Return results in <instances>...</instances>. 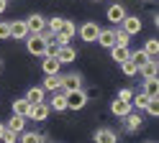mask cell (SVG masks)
<instances>
[{
  "instance_id": "cell-32",
  "label": "cell",
  "mask_w": 159,
  "mask_h": 143,
  "mask_svg": "<svg viewBox=\"0 0 159 143\" xmlns=\"http://www.w3.org/2000/svg\"><path fill=\"white\" fill-rule=\"evenodd\" d=\"M0 143H18V133H13V130H8V128H5L3 138H0Z\"/></svg>"
},
{
  "instance_id": "cell-23",
  "label": "cell",
  "mask_w": 159,
  "mask_h": 143,
  "mask_svg": "<svg viewBox=\"0 0 159 143\" xmlns=\"http://www.w3.org/2000/svg\"><path fill=\"white\" fill-rule=\"evenodd\" d=\"M5 128H8V130H13V133H23V130H26V118L13 115L11 123H5Z\"/></svg>"
},
{
  "instance_id": "cell-1",
  "label": "cell",
  "mask_w": 159,
  "mask_h": 143,
  "mask_svg": "<svg viewBox=\"0 0 159 143\" xmlns=\"http://www.w3.org/2000/svg\"><path fill=\"white\" fill-rule=\"evenodd\" d=\"M26 49L31 51L34 56H46V54H49V44H46L39 33H28V36H26Z\"/></svg>"
},
{
  "instance_id": "cell-2",
  "label": "cell",
  "mask_w": 159,
  "mask_h": 143,
  "mask_svg": "<svg viewBox=\"0 0 159 143\" xmlns=\"http://www.w3.org/2000/svg\"><path fill=\"white\" fill-rule=\"evenodd\" d=\"M67 95V110H82L87 105V92L85 89H75V92H64Z\"/></svg>"
},
{
  "instance_id": "cell-13",
  "label": "cell",
  "mask_w": 159,
  "mask_h": 143,
  "mask_svg": "<svg viewBox=\"0 0 159 143\" xmlns=\"http://www.w3.org/2000/svg\"><path fill=\"white\" fill-rule=\"evenodd\" d=\"M41 69H44V74H59V69H62V64L57 61L54 54H46L44 61H41Z\"/></svg>"
},
{
  "instance_id": "cell-34",
  "label": "cell",
  "mask_w": 159,
  "mask_h": 143,
  "mask_svg": "<svg viewBox=\"0 0 159 143\" xmlns=\"http://www.w3.org/2000/svg\"><path fill=\"white\" fill-rule=\"evenodd\" d=\"M131 97H134V92L128 87H123L121 92H118V100H121V102H131Z\"/></svg>"
},
{
  "instance_id": "cell-21",
  "label": "cell",
  "mask_w": 159,
  "mask_h": 143,
  "mask_svg": "<svg viewBox=\"0 0 159 143\" xmlns=\"http://www.w3.org/2000/svg\"><path fill=\"white\" fill-rule=\"evenodd\" d=\"M141 92H144L146 97H152V100H154V97L159 95V82H157V77H154V79H144V87H141Z\"/></svg>"
},
{
  "instance_id": "cell-3",
  "label": "cell",
  "mask_w": 159,
  "mask_h": 143,
  "mask_svg": "<svg viewBox=\"0 0 159 143\" xmlns=\"http://www.w3.org/2000/svg\"><path fill=\"white\" fill-rule=\"evenodd\" d=\"M75 89H82V77L72 72V74H62V92H75Z\"/></svg>"
},
{
  "instance_id": "cell-15",
  "label": "cell",
  "mask_w": 159,
  "mask_h": 143,
  "mask_svg": "<svg viewBox=\"0 0 159 143\" xmlns=\"http://www.w3.org/2000/svg\"><path fill=\"white\" fill-rule=\"evenodd\" d=\"M126 18V8L123 5H111V8H108V20H111V23L113 26H121V20Z\"/></svg>"
},
{
  "instance_id": "cell-9",
  "label": "cell",
  "mask_w": 159,
  "mask_h": 143,
  "mask_svg": "<svg viewBox=\"0 0 159 143\" xmlns=\"http://www.w3.org/2000/svg\"><path fill=\"white\" fill-rule=\"evenodd\" d=\"M54 56H57L59 64H72L75 56H77V51H75L72 46H59V49L54 51Z\"/></svg>"
},
{
  "instance_id": "cell-28",
  "label": "cell",
  "mask_w": 159,
  "mask_h": 143,
  "mask_svg": "<svg viewBox=\"0 0 159 143\" xmlns=\"http://www.w3.org/2000/svg\"><path fill=\"white\" fill-rule=\"evenodd\" d=\"M128 59H131L136 67H144L146 61H149V56L144 54V49H139V51H131V56H128Z\"/></svg>"
},
{
  "instance_id": "cell-36",
  "label": "cell",
  "mask_w": 159,
  "mask_h": 143,
  "mask_svg": "<svg viewBox=\"0 0 159 143\" xmlns=\"http://www.w3.org/2000/svg\"><path fill=\"white\" fill-rule=\"evenodd\" d=\"M3 133H5V123H0V138H3Z\"/></svg>"
},
{
  "instance_id": "cell-5",
  "label": "cell",
  "mask_w": 159,
  "mask_h": 143,
  "mask_svg": "<svg viewBox=\"0 0 159 143\" xmlns=\"http://www.w3.org/2000/svg\"><path fill=\"white\" fill-rule=\"evenodd\" d=\"M49 105L46 102H36V105H31V115H28V120H34V123H44L49 118Z\"/></svg>"
},
{
  "instance_id": "cell-27",
  "label": "cell",
  "mask_w": 159,
  "mask_h": 143,
  "mask_svg": "<svg viewBox=\"0 0 159 143\" xmlns=\"http://www.w3.org/2000/svg\"><path fill=\"white\" fill-rule=\"evenodd\" d=\"M113 33H116V46H128V38H131V36H128L121 26L113 28Z\"/></svg>"
},
{
  "instance_id": "cell-35",
  "label": "cell",
  "mask_w": 159,
  "mask_h": 143,
  "mask_svg": "<svg viewBox=\"0 0 159 143\" xmlns=\"http://www.w3.org/2000/svg\"><path fill=\"white\" fill-rule=\"evenodd\" d=\"M5 10H8V0H0V15H3Z\"/></svg>"
},
{
  "instance_id": "cell-26",
  "label": "cell",
  "mask_w": 159,
  "mask_h": 143,
  "mask_svg": "<svg viewBox=\"0 0 159 143\" xmlns=\"http://www.w3.org/2000/svg\"><path fill=\"white\" fill-rule=\"evenodd\" d=\"M44 141H46V138L41 136V133H31V130H28V133L23 130V133H21V143H44Z\"/></svg>"
},
{
  "instance_id": "cell-7",
  "label": "cell",
  "mask_w": 159,
  "mask_h": 143,
  "mask_svg": "<svg viewBox=\"0 0 159 143\" xmlns=\"http://www.w3.org/2000/svg\"><path fill=\"white\" fill-rule=\"evenodd\" d=\"M11 38H16V41H26V36H28V26H26V20H11Z\"/></svg>"
},
{
  "instance_id": "cell-30",
  "label": "cell",
  "mask_w": 159,
  "mask_h": 143,
  "mask_svg": "<svg viewBox=\"0 0 159 143\" xmlns=\"http://www.w3.org/2000/svg\"><path fill=\"white\" fill-rule=\"evenodd\" d=\"M121 69H123V74H126V77H136V74H139V67L134 64L131 59H126L123 64H121Z\"/></svg>"
},
{
  "instance_id": "cell-8",
  "label": "cell",
  "mask_w": 159,
  "mask_h": 143,
  "mask_svg": "<svg viewBox=\"0 0 159 143\" xmlns=\"http://www.w3.org/2000/svg\"><path fill=\"white\" fill-rule=\"evenodd\" d=\"M121 28L126 31L128 36H136L139 31H141V18H136V15H126L121 20Z\"/></svg>"
},
{
  "instance_id": "cell-25",
  "label": "cell",
  "mask_w": 159,
  "mask_h": 143,
  "mask_svg": "<svg viewBox=\"0 0 159 143\" xmlns=\"http://www.w3.org/2000/svg\"><path fill=\"white\" fill-rule=\"evenodd\" d=\"M149 100H152V97H146L144 92H139V95H134V97H131V107H136V110H144V107L149 105Z\"/></svg>"
},
{
  "instance_id": "cell-20",
  "label": "cell",
  "mask_w": 159,
  "mask_h": 143,
  "mask_svg": "<svg viewBox=\"0 0 159 143\" xmlns=\"http://www.w3.org/2000/svg\"><path fill=\"white\" fill-rule=\"evenodd\" d=\"M128 56H131V49H128V46H113L111 49V59L118 61V64H123Z\"/></svg>"
},
{
  "instance_id": "cell-33",
  "label": "cell",
  "mask_w": 159,
  "mask_h": 143,
  "mask_svg": "<svg viewBox=\"0 0 159 143\" xmlns=\"http://www.w3.org/2000/svg\"><path fill=\"white\" fill-rule=\"evenodd\" d=\"M11 38V26H8V20H0V41Z\"/></svg>"
},
{
  "instance_id": "cell-10",
  "label": "cell",
  "mask_w": 159,
  "mask_h": 143,
  "mask_svg": "<svg viewBox=\"0 0 159 143\" xmlns=\"http://www.w3.org/2000/svg\"><path fill=\"white\" fill-rule=\"evenodd\" d=\"M93 141L95 143H118V136H116V130H111V128H98Z\"/></svg>"
},
{
  "instance_id": "cell-12",
  "label": "cell",
  "mask_w": 159,
  "mask_h": 143,
  "mask_svg": "<svg viewBox=\"0 0 159 143\" xmlns=\"http://www.w3.org/2000/svg\"><path fill=\"white\" fill-rule=\"evenodd\" d=\"M46 105H49V110H54V112H64L67 110V95L59 89V92H54L52 102H46Z\"/></svg>"
},
{
  "instance_id": "cell-37",
  "label": "cell",
  "mask_w": 159,
  "mask_h": 143,
  "mask_svg": "<svg viewBox=\"0 0 159 143\" xmlns=\"http://www.w3.org/2000/svg\"><path fill=\"white\" fill-rule=\"evenodd\" d=\"M0 69H3V61H0Z\"/></svg>"
},
{
  "instance_id": "cell-38",
  "label": "cell",
  "mask_w": 159,
  "mask_h": 143,
  "mask_svg": "<svg viewBox=\"0 0 159 143\" xmlns=\"http://www.w3.org/2000/svg\"><path fill=\"white\" fill-rule=\"evenodd\" d=\"M146 143H154V141H146Z\"/></svg>"
},
{
  "instance_id": "cell-14",
  "label": "cell",
  "mask_w": 159,
  "mask_h": 143,
  "mask_svg": "<svg viewBox=\"0 0 159 143\" xmlns=\"http://www.w3.org/2000/svg\"><path fill=\"white\" fill-rule=\"evenodd\" d=\"M111 112L116 118H126L128 112H134V107H131V102H121V100H113L111 102Z\"/></svg>"
},
{
  "instance_id": "cell-22",
  "label": "cell",
  "mask_w": 159,
  "mask_h": 143,
  "mask_svg": "<svg viewBox=\"0 0 159 143\" xmlns=\"http://www.w3.org/2000/svg\"><path fill=\"white\" fill-rule=\"evenodd\" d=\"M44 95H46V92H44L41 87H28V92H26V100L31 102V105H36V102H46V100H44Z\"/></svg>"
},
{
  "instance_id": "cell-24",
  "label": "cell",
  "mask_w": 159,
  "mask_h": 143,
  "mask_svg": "<svg viewBox=\"0 0 159 143\" xmlns=\"http://www.w3.org/2000/svg\"><path fill=\"white\" fill-rule=\"evenodd\" d=\"M144 54L149 59H157V54H159V41L157 38H149L146 44H144Z\"/></svg>"
},
{
  "instance_id": "cell-31",
  "label": "cell",
  "mask_w": 159,
  "mask_h": 143,
  "mask_svg": "<svg viewBox=\"0 0 159 143\" xmlns=\"http://www.w3.org/2000/svg\"><path fill=\"white\" fill-rule=\"evenodd\" d=\"M144 110H146L152 118H157V115H159V102H157V97H154V100H149V105H146Z\"/></svg>"
},
{
  "instance_id": "cell-6",
  "label": "cell",
  "mask_w": 159,
  "mask_h": 143,
  "mask_svg": "<svg viewBox=\"0 0 159 143\" xmlns=\"http://www.w3.org/2000/svg\"><path fill=\"white\" fill-rule=\"evenodd\" d=\"M26 26H28V33H41L46 28V18L41 13H31V18H26Z\"/></svg>"
},
{
  "instance_id": "cell-16",
  "label": "cell",
  "mask_w": 159,
  "mask_h": 143,
  "mask_svg": "<svg viewBox=\"0 0 159 143\" xmlns=\"http://www.w3.org/2000/svg\"><path fill=\"white\" fill-rule=\"evenodd\" d=\"M98 44L105 46V49H113V46H116V33H113V28H100V33H98Z\"/></svg>"
},
{
  "instance_id": "cell-11",
  "label": "cell",
  "mask_w": 159,
  "mask_h": 143,
  "mask_svg": "<svg viewBox=\"0 0 159 143\" xmlns=\"http://www.w3.org/2000/svg\"><path fill=\"white\" fill-rule=\"evenodd\" d=\"M11 110H13V115H21V118H26V120H28V115H31V102H28L26 97H21V100H13Z\"/></svg>"
},
{
  "instance_id": "cell-4",
  "label": "cell",
  "mask_w": 159,
  "mask_h": 143,
  "mask_svg": "<svg viewBox=\"0 0 159 143\" xmlns=\"http://www.w3.org/2000/svg\"><path fill=\"white\" fill-rule=\"evenodd\" d=\"M80 36H82V41H98V33H100V26L95 23V20H87V23H82L77 28Z\"/></svg>"
},
{
  "instance_id": "cell-18",
  "label": "cell",
  "mask_w": 159,
  "mask_h": 143,
  "mask_svg": "<svg viewBox=\"0 0 159 143\" xmlns=\"http://www.w3.org/2000/svg\"><path fill=\"white\" fill-rule=\"evenodd\" d=\"M41 89L44 92H59V89H62V74H46Z\"/></svg>"
},
{
  "instance_id": "cell-17",
  "label": "cell",
  "mask_w": 159,
  "mask_h": 143,
  "mask_svg": "<svg viewBox=\"0 0 159 143\" xmlns=\"http://www.w3.org/2000/svg\"><path fill=\"white\" fill-rule=\"evenodd\" d=\"M141 115H139V112H128V115L123 118V128L128 130V133H136L139 128H141Z\"/></svg>"
},
{
  "instance_id": "cell-19",
  "label": "cell",
  "mask_w": 159,
  "mask_h": 143,
  "mask_svg": "<svg viewBox=\"0 0 159 143\" xmlns=\"http://www.w3.org/2000/svg\"><path fill=\"white\" fill-rule=\"evenodd\" d=\"M157 72H159V64H157V59H149L144 67H139V74H141L144 79H154V77H157Z\"/></svg>"
},
{
  "instance_id": "cell-29",
  "label": "cell",
  "mask_w": 159,
  "mask_h": 143,
  "mask_svg": "<svg viewBox=\"0 0 159 143\" xmlns=\"http://www.w3.org/2000/svg\"><path fill=\"white\" fill-rule=\"evenodd\" d=\"M64 26V18H46V28L52 31V33H59Z\"/></svg>"
}]
</instances>
